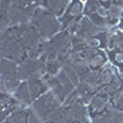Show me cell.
<instances>
[{
    "label": "cell",
    "mask_w": 123,
    "mask_h": 123,
    "mask_svg": "<svg viewBox=\"0 0 123 123\" xmlns=\"http://www.w3.org/2000/svg\"><path fill=\"white\" fill-rule=\"evenodd\" d=\"M31 24L39 31V33L42 35L44 41L50 39L53 36H55L62 31V24L59 17L47 11L42 6L36 9L32 18H31Z\"/></svg>",
    "instance_id": "cell-1"
},
{
    "label": "cell",
    "mask_w": 123,
    "mask_h": 123,
    "mask_svg": "<svg viewBox=\"0 0 123 123\" xmlns=\"http://www.w3.org/2000/svg\"><path fill=\"white\" fill-rule=\"evenodd\" d=\"M1 57L17 63H21L25 58H27L26 50L16 37L12 26L7 27L1 32Z\"/></svg>",
    "instance_id": "cell-2"
},
{
    "label": "cell",
    "mask_w": 123,
    "mask_h": 123,
    "mask_svg": "<svg viewBox=\"0 0 123 123\" xmlns=\"http://www.w3.org/2000/svg\"><path fill=\"white\" fill-rule=\"evenodd\" d=\"M49 90L53 92V94L58 97V100L64 104L65 100L69 97V95L71 92H74L76 89V85L71 81V79L67 75V73L62 69L59 73L47 80Z\"/></svg>",
    "instance_id": "cell-3"
},
{
    "label": "cell",
    "mask_w": 123,
    "mask_h": 123,
    "mask_svg": "<svg viewBox=\"0 0 123 123\" xmlns=\"http://www.w3.org/2000/svg\"><path fill=\"white\" fill-rule=\"evenodd\" d=\"M0 74H1V90L12 94L15 89L22 83L18 78V63L10 59H1L0 63Z\"/></svg>",
    "instance_id": "cell-4"
},
{
    "label": "cell",
    "mask_w": 123,
    "mask_h": 123,
    "mask_svg": "<svg viewBox=\"0 0 123 123\" xmlns=\"http://www.w3.org/2000/svg\"><path fill=\"white\" fill-rule=\"evenodd\" d=\"M63 104L58 100V97L49 90L44 95L36 98L31 106H32L33 111L39 116L41 119L47 121L50 117V115H52L57 108H59Z\"/></svg>",
    "instance_id": "cell-5"
},
{
    "label": "cell",
    "mask_w": 123,
    "mask_h": 123,
    "mask_svg": "<svg viewBox=\"0 0 123 123\" xmlns=\"http://www.w3.org/2000/svg\"><path fill=\"white\" fill-rule=\"evenodd\" d=\"M106 53L112 65L118 70H123V31L117 30L111 32Z\"/></svg>",
    "instance_id": "cell-6"
},
{
    "label": "cell",
    "mask_w": 123,
    "mask_h": 123,
    "mask_svg": "<svg viewBox=\"0 0 123 123\" xmlns=\"http://www.w3.org/2000/svg\"><path fill=\"white\" fill-rule=\"evenodd\" d=\"M84 9L85 5L83 0H70L64 14L59 17L62 24V30H68L71 25L79 22L84 17Z\"/></svg>",
    "instance_id": "cell-7"
},
{
    "label": "cell",
    "mask_w": 123,
    "mask_h": 123,
    "mask_svg": "<svg viewBox=\"0 0 123 123\" xmlns=\"http://www.w3.org/2000/svg\"><path fill=\"white\" fill-rule=\"evenodd\" d=\"M87 107V113L90 119L92 121L94 118L98 117L104 112H106L111 107V96L107 95L104 91H98L97 94L90 100V102L86 105Z\"/></svg>",
    "instance_id": "cell-8"
},
{
    "label": "cell",
    "mask_w": 123,
    "mask_h": 123,
    "mask_svg": "<svg viewBox=\"0 0 123 123\" xmlns=\"http://www.w3.org/2000/svg\"><path fill=\"white\" fill-rule=\"evenodd\" d=\"M43 68H44V62L42 59L27 57L21 63H18V78L21 81H25L36 74L42 75Z\"/></svg>",
    "instance_id": "cell-9"
},
{
    "label": "cell",
    "mask_w": 123,
    "mask_h": 123,
    "mask_svg": "<svg viewBox=\"0 0 123 123\" xmlns=\"http://www.w3.org/2000/svg\"><path fill=\"white\" fill-rule=\"evenodd\" d=\"M26 81H27V85H28V89H30L31 96H32L33 101L36 98H38L39 96L44 95L47 91H49V86H48L47 80L41 74H36L33 76H31Z\"/></svg>",
    "instance_id": "cell-10"
},
{
    "label": "cell",
    "mask_w": 123,
    "mask_h": 123,
    "mask_svg": "<svg viewBox=\"0 0 123 123\" xmlns=\"http://www.w3.org/2000/svg\"><path fill=\"white\" fill-rule=\"evenodd\" d=\"M0 104H1V119L3 122L6 121V118L12 113L14 111H16L18 107H21L22 105L14 97L12 94L1 90V100H0Z\"/></svg>",
    "instance_id": "cell-11"
},
{
    "label": "cell",
    "mask_w": 123,
    "mask_h": 123,
    "mask_svg": "<svg viewBox=\"0 0 123 123\" xmlns=\"http://www.w3.org/2000/svg\"><path fill=\"white\" fill-rule=\"evenodd\" d=\"M69 3H70L69 0H42L41 1V6L44 7L47 11L60 17L64 14Z\"/></svg>",
    "instance_id": "cell-12"
},
{
    "label": "cell",
    "mask_w": 123,
    "mask_h": 123,
    "mask_svg": "<svg viewBox=\"0 0 123 123\" xmlns=\"http://www.w3.org/2000/svg\"><path fill=\"white\" fill-rule=\"evenodd\" d=\"M12 95L22 106H30V105L33 104V98H32V96H31V92H30V89H28V85H27L26 80L22 81V83L15 89Z\"/></svg>",
    "instance_id": "cell-13"
},
{
    "label": "cell",
    "mask_w": 123,
    "mask_h": 123,
    "mask_svg": "<svg viewBox=\"0 0 123 123\" xmlns=\"http://www.w3.org/2000/svg\"><path fill=\"white\" fill-rule=\"evenodd\" d=\"M123 12V3L119 0H113L112 4L107 9V22L108 27L110 26H115L118 25L119 17Z\"/></svg>",
    "instance_id": "cell-14"
},
{
    "label": "cell",
    "mask_w": 123,
    "mask_h": 123,
    "mask_svg": "<svg viewBox=\"0 0 123 123\" xmlns=\"http://www.w3.org/2000/svg\"><path fill=\"white\" fill-rule=\"evenodd\" d=\"M117 73L112 67H104L102 69H100V73H98V79H97V83H96V86L97 89L101 91L105 86H107L112 80H113L116 76H117Z\"/></svg>",
    "instance_id": "cell-15"
},
{
    "label": "cell",
    "mask_w": 123,
    "mask_h": 123,
    "mask_svg": "<svg viewBox=\"0 0 123 123\" xmlns=\"http://www.w3.org/2000/svg\"><path fill=\"white\" fill-rule=\"evenodd\" d=\"M28 113H30V108H27L26 106H21L16 111H14L3 123H27Z\"/></svg>",
    "instance_id": "cell-16"
},
{
    "label": "cell",
    "mask_w": 123,
    "mask_h": 123,
    "mask_svg": "<svg viewBox=\"0 0 123 123\" xmlns=\"http://www.w3.org/2000/svg\"><path fill=\"white\" fill-rule=\"evenodd\" d=\"M64 123H91V119L90 118H86V119H70V121H67Z\"/></svg>",
    "instance_id": "cell-17"
},
{
    "label": "cell",
    "mask_w": 123,
    "mask_h": 123,
    "mask_svg": "<svg viewBox=\"0 0 123 123\" xmlns=\"http://www.w3.org/2000/svg\"><path fill=\"white\" fill-rule=\"evenodd\" d=\"M118 30L119 31H123V12L119 17V21H118Z\"/></svg>",
    "instance_id": "cell-18"
},
{
    "label": "cell",
    "mask_w": 123,
    "mask_h": 123,
    "mask_svg": "<svg viewBox=\"0 0 123 123\" xmlns=\"http://www.w3.org/2000/svg\"><path fill=\"white\" fill-rule=\"evenodd\" d=\"M117 76H118V79L121 80V83L123 84V70H119L118 73H117Z\"/></svg>",
    "instance_id": "cell-19"
},
{
    "label": "cell",
    "mask_w": 123,
    "mask_h": 123,
    "mask_svg": "<svg viewBox=\"0 0 123 123\" xmlns=\"http://www.w3.org/2000/svg\"><path fill=\"white\" fill-rule=\"evenodd\" d=\"M42 123H55V122H53V121H50V119H47V121H43Z\"/></svg>",
    "instance_id": "cell-20"
},
{
    "label": "cell",
    "mask_w": 123,
    "mask_h": 123,
    "mask_svg": "<svg viewBox=\"0 0 123 123\" xmlns=\"http://www.w3.org/2000/svg\"><path fill=\"white\" fill-rule=\"evenodd\" d=\"M119 1H122V3H123V0H119Z\"/></svg>",
    "instance_id": "cell-21"
}]
</instances>
